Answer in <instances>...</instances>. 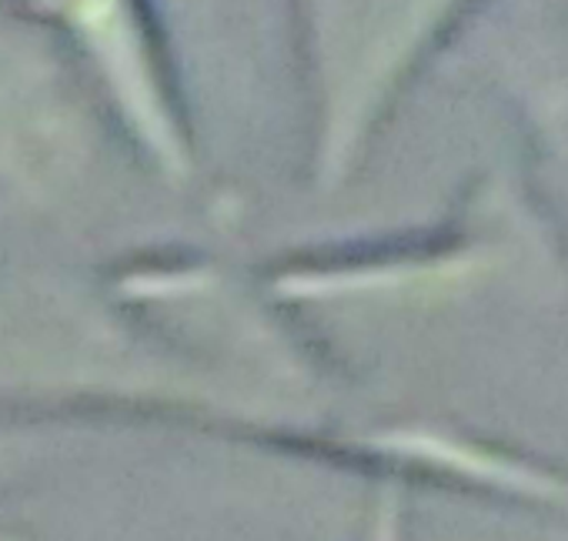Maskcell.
I'll return each instance as SVG.
<instances>
[{"instance_id": "cell-1", "label": "cell", "mask_w": 568, "mask_h": 541, "mask_svg": "<svg viewBox=\"0 0 568 541\" xmlns=\"http://www.w3.org/2000/svg\"><path fill=\"white\" fill-rule=\"evenodd\" d=\"M78 151L74 108L54 64L0 28V201H54Z\"/></svg>"}]
</instances>
